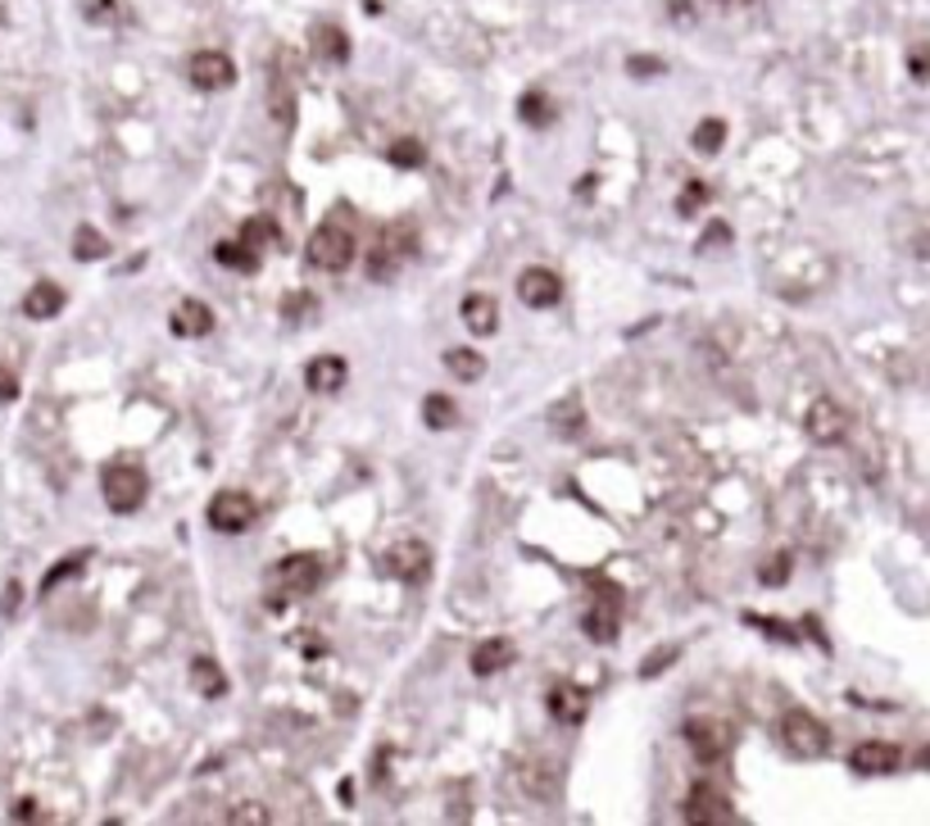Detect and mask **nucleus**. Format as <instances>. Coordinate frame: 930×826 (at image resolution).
Returning a JSON list of instances; mask_svg holds the SVG:
<instances>
[{
    "label": "nucleus",
    "instance_id": "nucleus-1",
    "mask_svg": "<svg viewBox=\"0 0 930 826\" xmlns=\"http://www.w3.org/2000/svg\"><path fill=\"white\" fill-rule=\"evenodd\" d=\"M780 745H786V754L795 759H822L827 749H831V731L822 718H812L808 708H790V713H780V727H776Z\"/></svg>",
    "mask_w": 930,
    "mask_h": 826
},
{
    "label": "nucleus",
    "instance_id": "nucleus-2",
    "mask_svg": "<svg viewBox=\"0 0 930 826\" xmlns=\"http://www.w3.org/2000/svg\"><path fill=\"white\" fill-rule=\"evenodd\" d=\"M354 237L346 228H337V222H322V228L309 232L305 241V264L318 269V273H346L354 264Z\"/></svg>",
    "mask_w": 930,
    "mask_h": 826
},
{
    "label": "nucleus",
    "instance_id": "nucleus-3",
    "mask_svg": "<svg viewBox=\"0 0 930 826\" xmlns=\"http://www.w3.org/2000/svg\"><path fill=\"white\" fill-rule=\"evenodd\" d=\"M100 496L114 513H136L145 504V496H151V481H145V472L136 464H109L100 472Z\"/></svg>",
    "mask_w": 930,
    "mask_h": 826
},
{
    "label": "nucleus",
    "instance_id": "nucleus-4",
    "mask_svg": "<svg viewBox=\"0 0 930 826\" xmlns=\"http://www.w3.org/2000/svg\"><path fill=\"white\" fill-rule=\"evenodd\" d=\"M205 518H209V528H214V532H222V536H241V532H250V528H254L259 504H254L245 491H218V496L209 500Z\"/></svg>",
    "mask_w": 930,
    "mask_h": 826
},
{
    "label": "nucleus",
    "instance_id": "nucleus-5",
    "mask_svg": "<svg viewBox=\"0 0 930 826\" xmlns=\"http://www.w3.org/2000/svg\"><path fill=\"white\" fill-rule=\"evenodd\" d=\"M186 78L196 91H228L237 83V64L228 51H196L186 59Z\"/></svg>",
    "mask_w": 930,
    "mask_h": 826
},
{
    "label": "nucleus",
    "instance_id": "nucleus-6",
    "mask_svg": "<svg viewBox=\"0 0 930 826\" xmlns=\"http://www.w3.org/2000/svg\"><path fill=\"white\" fill-rule=\"evenodd\" d=\"M681 736H686L690 754H694L699 763H718L726 749H731V727L718 722V718H690V722L681 727Z\"/></svg>",
    "mask_w": 930,
    "mask_h": 826
},
{
    "label": "nucleus",
    "instance_id": "nucleus-7",
    "mask_svg": "<svg viewBox=\"0 0 930 826\" xmlns=\"http://www.w3.org/2000/svg\"><path fill=\"white\" fill-rule=\"evenodd\" d=\"M681 817L690 826H722V822H735V808H731V800L718 791V785H694V791L686 795V804H681Z\"/></svg>",
    "mask_w": 930,
    "mask_h": 826
},
{
    "label": "nucleus",
    "instance_id": "nucleus-8",
    "mask_svg": "<svg viewBox=\"0 0 930 826\" xmlns=\"http://www.w3.org/2000/svg\"><path fill=\"white\" fill-rule=\"evenodd\" d=\"M803 427H808V436H812L817 445H840V441L849 436L853 419H849V413H844L835 400H812L808 413H803Z\"/></svg>",
    "mask_w": 930,
    "mask_h": 826
},
{
    "label": "nucleus",
    "instance_id": "nucleus-9",
    "mask_svg": "<svg viewBox=\"0 0 930 826\" xmlns=\"http://www.w3.org/2000/svg\"><path fill=\"white\" fill-rule=\"evenodd\" d=\"M277 582H282L286 599H305V595H314L318 582H322V558H318V554H291V558H282V563H277Z\"/></svg>",
    "mask_w": 930,
    "mask_h": 826
},
{
    "label": "nucleus",
    "instance_id": "nucleus-10",
    "mask_svg": "<svg viewBox=\"0 0 930 826\" xmlns=\"http://www.w3.org/2000/svg\"><path fill=\"white\" fill-rule=\"evenodd\" d=\"M517 300H523L527 309H554L558 300H564V278L554 269H523L517 273Z\"/></svg>",
    "mask_w": 930,
    "mask_h": 826
},
{
    "label": "nucleus",
    "instance_id": "nucleus-11",
    "mask_svg": "<svg viewBox=\"0 0 930 826\" xmlns=\"http://www.w3.org/2000/svg\"><path fill=\"white\" fill-rule=\"evenodd\" d=\"M899 763H904V749L889 745V740H863V745L849 754L853 776H889Z\"/></svg>",
    "mask_w": 930,
    "mask_h": 826
},
{
    "label": "nucleus",
    "instance_id": "nucleus-12",
    "mask_svg": "<svg viewBox=\"0 0 930 826\" xmlns=\"http://www.w3.org/2000/svg\"><path fill=\"white\" fill-rule=\"evenodd\" d=\"M617 627H622V613H617V590H600V599L581 613V631L590 635L594 645H613L617 641Z\"/></svg>",
    "mask_w": 930,
    "mask_h": 826
},
{
    "label": "nucleus",
    "instance_id": "nucleus-13",
    "mask_svg": "<svg viewBox=\"0 0 930 826\" xmlns=\"http://www.w3.org/2000/svg\"><path fill=\"white\" fill-rule=\"evenodd\" d=\"M427 568H431V550L423 541H395L386 550V573L395 582H423Z\"/></svg>",
    "mask_w": 930,
    "mask_h": 826
},
{
    "label": "nucleus",
    "instance_id": "nucleus-14",
    "mask_svg": "<svg viewBox=\"0 0 930 826\" xmlns=\"http://www.w3.org/2000/svg\"><path fill=\"white\" fill-rule=\"evenodd\" d=\"M418 241H414V228L408 222H400V228H386L382 232V241H378V250H372V278H391V269H400V259L414 250Z\"/></svg>",
    "mask_w": 930,
    "mask_h": 826
},
{
    "label": "nucleus",
    "instance_id": "nucleus-15",
    "mask_svg": "<svg viewBox=\"0 0 930 826\" xmlns=\"http://www.w3.org/2000/svg\"><path fill=\"white\" fill-rule=\"evenodd\" d=\"M168 327H173V336H182V341H200V336L214 332V309L205 305V300H177Z\"/></svg>",
    "mask_w": 930,
    "mask_h": 826
},
{
    "label": "nucleus",
    "instance_id": "nucleus-16",
    "mask_svg": "<svg viewBox=\"0 0 930 826\" xmlns=\"http://www.w3.org/2000/svg\"><path fill=\"white\" fill-rule=\"evenodd\" d=\"M346 378H350V363H346L341 355H318V359H309V368H305V387L318 391V395L341 391Z\"/></svg>",
    "mask_w": 930,
    "mask_h": 826
},
{
    "label": "nucleus",
    "instance_id": "nucleus-17",
    "mask_svg": "<svg viewBox=\"0 0 930 826\" xmlns=\"http://www.w3.org/2000/svg\"><path fill=\"white\" fill-rule=\"evenodd\" d=\"M513 659H517L513 641H504V635H491V641H481L472 650V672H477V677H495V672H504Z\"/></svg>",
    "mask_w": 930,
    "mask_h": 826
},
{
    "label": "nucleus",
    "instance_id": "nucleus-18",
    "mask_svg": "<svg viewBox=\"0 0 930 826\" xmlns=\"http://www.w3.org/2000/svg\"><path fill=\"white\" fill-rule=\"evenodd\" d=\"M64 305H68V295H64V286H55V282H36V286L23 295V314L36 318V323L55 318Z\"/></svg>",
    "mask_w": 930,
    "mask_h": 826
},
{
    "label": "nucleus",
    "instance_id": "nucleus-19",
    "mask_svg": "<svg viewBox=\"0 0 930 826\" xmlns=\"http://www.w3.org/2000/svg\"><path fill=\"white\" fill-rule=\"evenodd\" d=\"M309 46H314L327 64H350V36H346V28H337V23H318V28L309 32Z\"/></svg>",
    "mask_w": 930,
    "mask_h": 826
},
{
    "label": "nucleus",
    "instance_id": "nucleus-20",
    "mask_svg": "<svg viewBox=\"0 0 930 826\" xmlns=\"http://www.w3.org/2000/svg\"><path fill=\"white\" fill-rule=\"evenodd\" d=\"M549 718L577 727V722L586 718V691H577V686H568V682H558V686L549 691Z\"/></svg>",
    "mask_w": 930,
    "mask_h": 826
},
{
    "label": "nucleus",
    "instance_id": "nucleus-21",
    "mask_svg": "<svg viewBox=\"0 0 930 826\" xmlns=\"http://www.w3.org/2000/svg\"><path fill=\"white\" fill-rule=\"evenodd\" d=\"M463 323H468V332L472 336H491L495 327H500V305L491 295H463Z\"/></svg>",
    "mask_w": 930,
    "mask_h": 826
},
{
    "label": "nucleus",
    "instance_id": "nucleus-22",
    "mask_svg": "<svg viewBox=\"0 0 930 826\" xmlns=\"http://www.w3.org/2000/svg\"><path fill=\"white\" fill-rule=\"evenodd\" d=\"M517 119H523L527 128H549L558 119V105H554L549 91L532 87V91H523V100H517Z\"/></svg>",
    "mask_w": 930,
    "mask_h": 826
},
{
    "label": "nucleus",
    "instance_id": "nucleus-23",
    "mask_svg": "<svg viewBox=\"0 0 930 826\" xmlns=\"http://www.w3.org/2000/svg\"><path fill=\"white\" fill-rule=\"evenodd\" d=\"M214 259H218L222 269H232V273H259V250L245 246L241 237L237 241H218L214 246Z\"/></svg>",
    "mask_w": 930,
    "mask_h": 826
},
{
    "label": "nucleus",
    "instance_id": "nucleus-24",
    "mask_svg": "<svg viewBox=\"0 0 930 826\" xmlns=\"http://www.w3.org/2000/svg\"><path fill=\"white\" fill-rule=\"evenodd\" d=\"M445 368H450L459 382H481V378H486V359H481L477 350H468V346L445 350Z\"/></svg>",
    "mask_w": 930,
    "mask_h": 826
},
{
    "label": "nucleus",
    "instance_id": "nucleus-25",
    "mask_svg": "<svg viewBox=\"0 0 930 826\" xmlns=\"http://www.w3.org/2000/svg\"><path fill=\"white\" fill-rule=\"evenodd\" d=\"M192 686H196V695H205V699L228 695V677H222V667H218L214 659H196V663H192Z\"/></svg>",
    "mask_w": 930,
    "mask_h": 826
},
{
    "label": "nucleus",
    "instance_id": "nucleus-26",
    "mask_svg": "<svg viewBox=\"0 0 930 826\" xmlns=\"http://www.w3.org/2000/svg\"><path fill=\"white\" fill-rule=\"evenodd\" d=\"M423 423H427L431 432H450V427H459V404H455L450 395H427V400H423Z\"/></svg>",
    "mask_w": 930,
    "mask_h": 826
},
{
    "label": "nucleus",
    "instance_id": "nucleus-27",
    "mask_svg": "<svg viewBox=\"0 0 930 826\" xmlns=\"http://www.w3.org/2000/svg\"><path fill=\"white\" fill-rule=\"evenodd\" d=\"M241 241L264 254V250H277V246H282V232H277L273 218H245V222H241Z\"/></svg>",
    "mask_w": 930,
    "mask_h": 826
},
{
    "label": "nucleus",
    "instance_id": "nucleus-28",
    "mask_svg": "<svg viewBox=\"0 0 930 826\" xmlns=\"http://www.w3.org/2000/svg\"><path fill=\"white\" fill-rule=\"evenodd\" d=\"M690 145L699 150V155H718V150L726 145V119H699L694 132H690Z\"/></svg>",
    "mask_w": 930,
    "mask_h": 826
},
{
    "label": "nucleus",
    "instance_id": "nucleus-29",
    "mask_svg": "<svg viewBox=\"0 0 930 826\" xmlns=\"http://www.w3.org/2000/svg\"><path fill=\"white\" fill-rule=\"evenodd\" d=\"M105 254H109L105 232H96V228H78V232H73V259H78V264H91V259H105Z\"/></svg>",
    "mask_w": 930,
    "mask_h": 826
},
{
    "label": "nucleus",
    "instance_id": "nucleus-30",
    "mask_svg": "<svg viewBox=\"0 0 930 826\" xmlns=\"http://www.w3.org/2000/svg\"><path fill=\"white\" fill-rule=\"evenodd\" d=\"M386 160H391L395 169H418V164L427 160V150H423V141H418V137H400V141L386 150Z\"/></svg>",
    "mask_w": 930,
    "mask_h": 826
},
{
    "label": "nucleus",
    "instance_id": "nucleus-31",
    "mask_svg": "<svg viewBox=\"0 0 930 826\" xmlns=\"http://www.w3.org/2000/svg\"><path fill=\"white\" fill-rule=\"evenodd\" d=\"M87 558H91V554H87V550H78V554H68L64 563H55V568L42 577V595H51V590H55L59 582H68V577H78V573L87 568Z\"/></svg>",
    "mask_w": 930,
    "mask_h": 826
},
{
    "label": "nucleus",
    "instance_id": "nucleus-32",
    "mask_svg": "<svg viewBox=\"0 0 930 826\" xmlns=\"http://www.w3.org/2000/svg\"><path fill=\"white\" fill-rule=\"evenodd\" d=\"M269 105H273V119H277V128H291V123H295V96H291V83L273 78Z\"/></svg>",
    "mask_w": 930,
    "mask_h": 826
},
{
    "label": "nucleus",
    "instance_id": "nucleus-33",
    "mask_svg": "<svg viewBox=\"0 0 930 826\" xmlns=\"http://www.w3.org/2000/svg\"><path fill=\"white\" fill-rule=\"evenodd\" d=\"M790 568H795V558H790V554H772V558L763 563V568H758V582H763V586H786Z\"/></svg>",
    "mask_w": 930,
    "mask_h": 826
},
{
    "label": "nucleus",
    "instance_id": "nucleus-34",
    "mask_svg": "<svg viewBox=\"0 0 930 826\" xmlns=\"http://www.w3.org/2000/svg\"><path fill=\"white\" fill-rule=\"evenodd\" d=\"M269 822H273V813L264 804H237L228 813V826H269Z\"/></svg>",
    "mask_w": 930,
    "mask_h": 826
},
{
    "label": "nucleus",
    "instance_id": "nucleus-35",
    "mask_svg": "<svg viewBox=\"0 0 930 826\" xmlns=\"http://www.w3.org/2000/svg\"><path fill=\"white\" fill-rule=\"evenodd\" d=\"M703 205H709V186H703V182H686V192H681L677 209H681V214H699Z\"/></svg>",
    "mask_w": 930,
    "mask_h": 826
},
{
    "label": "nucleus",
    "instance_id": "nucleus-36",
    "mask_svg": "<svg viewBox=\"0 0 930 826\" xmlns=\"http://www.w3.org/2000/svg\"><path fill=\"white\" fill-rule=\"evenodd\" d=\"M663 68H667V64L654 59V55H631V59H626V73H631V78H658Z\"/></svg>",
    "mask_w": 930,
    "mask_h": 826
},
{
    "label": "nucleus",
    "instance_id": "nucleus-37",
    "mask_svg": "<svg viewBox=\"0 0 930 826\" xmlns=\"http://www.w3.org/2000/svg\"><path fill=\"white\" fill-rule=\"evenodd\" d=\"M87 19L91 23H114L119 19V0H87Z\"/></svg>",
    "mask_w": 930,
    "mask_h": 826
},
{
    "label": "nucleus",
    "instance_id": "nucleus-38",
    "mask_svg": "<svg viewBox=\"0 0 930 826\" xmlns=\"http://www.w3.org/2000/svg\"><path fill=\"white\" fill-rule=\"evenodd\" d=\"M677 654H681V650H677V645H667V650H658V654H654V659H645V663H641V677H645V682H649V677H658V672H663V667H667V663H672V659H677Z\"/></svg>",
    "mask_w": 930,
    "mask_h": 826
},
{
    "label": "nucleus",
    "instance_id": "nucleus-39",
    "mask_svg": "<svg viewBox=\"0 0 930 826\" xmlns=\"http://www.w3.org/2000/svg\"><path fill=\"white\" fill-rule=\"evenodd\" d=\"M908 73L917 83H926L930 78V46H912V55H908Z\"/></svg>",
    "mask_w": 930,
    "mask_h": 826
},
{
    "label": "nucleus",
    "instance_id": "nucleus-40",
    "mask_svg": "<svg viewBox=\"0 0 930 826\" xmlns=\"http://www.w3.org/2000/svg\"><path fill=\"white\" fill-rule=\"evenodd\" d=\"M10 400H19V378L0 363V404H10Z\"/></svg>",
    "mask_w": 930,
    "mask_h": 826
},
{
    "label": "nucleus",
    "instance_id": "nucleus-41",
    "mask_svg": "<svg viewBox=\"0 0 930 826\" xmlns=\"http://www.w3.org/2000/svg\"><path fill=\"white\" fill-rule=\"evenodd\" d=\"M19 599H23V586H19V582H10V586H6V599H0V618L19 613Z\"/></svg>",
    "mask_w": 930,
    "mask_h": 826
},
{
    "label": "nucleus",
    "instance_id": "nucleus-42",
    "mask_svg": "<svg viewBox=\"0 0 930 826\" xmlns=\"http://www.w3.org/2000/svg\"><path fill=\"white\" fill-rule=\"evenodd\" d=\"M10 817H14V822H36V817H42V808H36V800H19Z\"/></svg>",
    "mask_w": 930,
    "mask_h": 826
}]
</instances>
